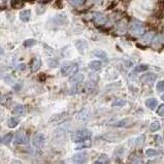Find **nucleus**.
<instances>
[{"mask_svg": "<svg viewBox=\"0 0 164 164\" xmlns=\"http://www.w3.org/2000/svg\"><path fill=\"white\" fill-rule=\"evenodd\" d=\"M91 131L88 129H82V130H78L76 132H74L71 136V139L76 143H82V141L88 139L91 136Z\"/></svg>", "mask_w": 164, "mask_h": 164, "instance_id": "obj_1", "label": "nucleus"}, {"mask_svg": "<svg viewBox=\"0 0 164 164\" xmlns=\"http://www.w3.org/2000/svg\"><path fill=\"white\" fill-rule=\"evenodd\" d=\"M129 30L134 35H143L145 31V28L139 21H133L129 25Z\"/></svg>", "mask_w": 164, "mask_h": 164, "instance_id": "obj_2", "label": "nucleus"}, {"mask_svg": "<svg viewBox=\"0 0 164 164\" xmlns=\"http://www.w3.org/2000/svg\"><path fill=\"white\" fill-rule=\"evenodd\" d=\"M78 71V65L74 63H65L61 67V74L63 76H72Z\"/></svg>", "mask_w": 164, "mask_h": 164, "instance_id": "obj_3", "label": "nucleus"}, {"mask_svg": "<svg viewBox=\"0 0 164 164\" xmlns=\"http://www.w3.org/2000/svg\"><path fill=\"white\" fill-rule=\"evenodd\" d=\"M153 18L155 20H162L164 18V0H158L153 11Z\"/></svg>", "mask_w": 164, "mask_h": 164, "instance_id": "obj_4", "label": "nucleus"}, {"mask_svg": "<svg viewBox=\"0 0 164 164\" xmlns=\"http://www.w3.org/2000/svg\"><path fill=\"white\" fill-rule=\"evenodd\" d=\"M14 143L16 145H26L28 143V136L24 131H19L16 133V135L14 136Z\"/></svg>", "mask_w": 164, "mask_h": 164, "instance_id": "obj_5", "label": "nucleus"}, {"mask_svg": "<svg viewBox=\"0 0 164 164\" xmlns=\"http://www.w3.org/2000/svg\"><path fill=\"white\" fill-rule=\"evenodd\" d=\"M71 160L73 164H85L88 161V154L86 152H81V153L76 154Z\"/></svg>", "mask_w": 164, "mask_h": 164, "instance_id": "obj_6", "label": "nucleus"}, {"mask_svg": "<svg viewBox=\"0 0 164 164\" xmlns=\"http://www.w3.org/2000/svg\"><path fill=\"white\" fill-rule=\"evenodd\" d=\"M44 134L42 133H36L33 137V145L35 148H41L44 143Z\"/></svg>", "mask_w": 164, "mask_h": 164, "instance_id": "obj_7", "label": "nucleus"}, {"mask_svg": "<svg viewBox=\"0 0 164 164\" xmlns=\"http://www.w3.org/2000/svg\"><path fill=\"white\" fill-rule=\"evenodd\" d=\"M156 74L155 73H152V72H148V73L143 74V76L140 78L141 82L145 83V84H149V85H152L154 84V82L156 81Z\"/></svg>", "mask_w": 164, "mask_h": 164, "instance_id": "obj_8", "label": "nucleus"}, {"mask_svg": "<svg viewBox=\"0 0 164 164\" xmlns=\"http://www.w3.org/2000/svg\"><path fill=\"white\" fill-rule=\"evenodd\" d=\"M94 21H95V23H96L97 25L102 26V25H105V24L107 23V18L105 17L103 14L96 13L94 15Z\"/></svg>", "mask_w": 164, "mask_h": 164, "instance_id": "obj_9", "label": "nucleus"}, {"mask_svg": "<svg viewBox=\"0 0 164 164\" xmlns=\"http://www.w3.org/2000/svg\"><path fill=\"white\" fill-rule=\"evenodd\" d=\"M54 23H56V25H62L66 22V16L64 14H60V15L55 16L52 20Z\"/></svg>", "mask_w": 164, "mask_h": 164, "instance_id": "obj_10", "label": "nucleus"}, {"mask_svg": "<svg viewBox=\"0 0 164 164\" xmlns=\"http://www.w3.org/2000/svg\"><path fill=\"white\" fill-rule=\"evenodd\" d=\"M20 20L22 22H28L31 18V11L30 9H26V11H22L19 15Z\"/></svg>", "mask_w": 164, "mask_h": 164, "instance_id": "obj_11", "label": "nucleus"}, {"mask_svg": "<svg viewBox=\"0 0 164 164\" xmlns=\"http://www.w3.org/2000/svg\"><path fill=\"white\" fill-rule=\"evenodd\" d=\"M66 117H67V114H65V113H63V114H61V115H55V116H53L52 118L50 119V122L51 123L62 122V121L65 120Z\"/></svg>", "mask_w": 164, "mask_h": 164, "instance_id": "obj_12", "label": "nucleus"}, {"mask_svg": "<svg viewBox=\"0 0 164 164\" xmlns=\"http://www.w3.org/2000/svg\"><path fill=\"white\" fill-rule=\"evenodd\" d=\"M13 114L18 115V116H23V115L25 114V106L22 104L16 105L13 109Z\"/></svg>", "mask_w": 164, "mask_h": 164, "instance_id": "obj_13", "label": "nucleus"}, {"mask_svg": "<svg viewBox=\"0 0 164 164\" xmlns=\"http://www.w3.org/2000/svg\"><path fill=\"white\" fill-rule=\"evenodd\" d=\"M76 48L81 53H84L86 51V48H88V44H87V42L85 40H78V41H76Z\"/></svg>", "mask_w": 164, "mask_h": 164, "instance_id": "obj_14", "label": "nucleus"}, {"mask_svg": "<svg viewBox=\"0 0 164 164\" xmlns=\"http://www.w3.org/2000/svg\"><path fill=\"white\" fill-rule=\"evenodd\" d=\"M145 105H147L148 107H149L150 109H152V111H154V109L157 107L158 105V101L157 99L155 98H149L145 100Z\"/></svg>", "mask_w": 164, "mask_h": 164, "instance_id": "obj_15", "label": "nucleus"}, {"mask_svg": "<svg viewBox=\"0 0 164 164\" xmlns=\"http://www.w3.org/2000/svg\"><path fill=\"white\" fill-rule=\"evenodd\" d=\"M40 66H41V60H40L39 58H35V59L32 60V63H31L32 71H37L40 68Z\"/></svg>", "mask_w": 164, "mask_h": 164, "instance_id": "obj_16", "label": "nucleus"}, {"mask_svg": "<svg viewBox=\"0 0 164 164\" xmlns=\"http://www.w3.org/2000/svg\"><path fill=\"white\" fill-rule=\"evenodd\" d=\"M102 66V63L99 60H94V61H91L89 63V68L92 70H99Z\"/></svg>", "mask_w": 164, "mask_h": 164, "instance_id": "obj_17", "label": "nucleus"}, {"mask_svg": "<svg viewBox=\"0 0 164 164\" xmlns=\"http://www.w3.org/2000/svg\"><path fill=\"white\" fill-rule=\"evenodd\" d=\"M14 138V134L11 132L9 133H6V134L4 135V136L1 138V140H0V143H3V145H9L11 143V141L13 140Z\"/></svg>", "mask_w": 164, "mask_h": 164, "instance_id": "obj_18", "label": "nucleus"}, {"mask_svg": "<svg viewBox=\"0 0 164 164\" xmlns=\"http://www.w3.org/2000/svg\"><path fill=\"white\" fill-rule=\"evenodd\" d=\"M19 118H16V117H13V118H9V121H7V126L9 128H15V127L18 126L19 124Z\"/></svg>", "mask_w": 164, "mask_h": 164, "instance_id": "obj_19", "label": "nucleus"}, {"mask_svg": "<svg viewBox=\"0 0 164 164\" xmlns=\"http://www.w3.org/2000/svg\"><path fill=\"white\" fill-rule=\"evenodd\" d=\"M83 80H84V76L82 73H78L72 76L71 80H70V83H72V84H80L81 82H83Z\"/></svg>", "mask_w": 164, "mask_h": 164, "instance_id": "obj_20", "label": "nucleus"}, {"mask_svg": "<svg viewBox=\"0 0 164 164\" xmlns=\"http://www.w3.org/2000/svg\"><path fill=\"white\" fill-rule=\"evenodd\" d=\"M148 70V65H145V64H138L137 66H135L133 71L134 72H143Z\"/></svg>", "mask_w": 164, "mask_h": 164, "instance_id": "obj_21", "label": "nucleus"}, {"mask_svg": "<svg viewBox=\"0 0 164 164\" xmlns=\"http://www.w3.org/2000/svg\"><path fill=\"white\" fill-rule=\"evenodd\" d=\"M158 154H159V152H158L157 150H154V149L145 150V155H147L148 157H155V156H158Z\"/></svg>", "mask_w": 164, "mask_h": 164, "instance_id": "obj_22", "label": "nucleus"}, {"mask_svg": "<svg viewBox=\"0 0 164 164\" xmlns=\"http://www.w3.org/2000/svg\"><path fill=\"white\" fill-rule=\"evenodd\" d=\"M125 104H126V100L124 99H116L112 103L113 106H124Z\"/></svg>", "mask_w": 164, "mask_h": 164, "instance_id": "obj_23", "label": "nucleus"}, {"mask_svg": "<svg viewBox=\"0 0 164 164\" xmlns=\"http://www.w3.org/2000/svg\"><path fill=\"white\" fill-rule=\"evenodd\" d=\"M150 129H151L152 132H156V131H158L160 129V123L158 122V121H154V122L151 124V126H150Z\"/></svg>", "mask_w": 164, "mask_h": 164, "instance_id": "obj_24", "label": "nucleus"}, {"mask_svg": "<svg viewBox=\"0 0 164 164\" xmlns=\"http://www.w3.org/2000/svg\"><path fill=\"white\" fill-rule=\"evenodd\" d=\"M85 3V0H70V4L73 7H81Z\"/></svg>", "mask_w": 164, "mask_h": 164, "instance_id": "obj_25", "label": "nucleus"}, {"mask_svg": "<svg viewBox=\"0 0 164 164\" xmlns=\"http://www.w3.org/2000/svg\"><path fill=\"white\" fill-rule=\"evenodd\" d=\"M35 43H36L35 39H33V38H29V39H26L25 41H24V46H26V48H30V46H33Z\"/></svg>", "mask_w": 164, "mask_h": 164, "instance_id": "obj_26", "label": "nucleus"}, {"mask_svg": "<svg viewBox=\"0 0 164 164\" xmlns=\"http://www.w3.org/2000/svg\"><path fill=\"white\" fill-rule=\"evenodd\" d=\"M94 56H96L97 58H101V59H106L107 56L103 51H95Z\"/></svg>", "mask_w": 164, "mask_h": 164, "instance_id": "obj_27", "label": "nucleus"}, {"mask_svg": "<svg viewBox=\"0 0 164 164\" xmlns=\"http://www.w3.org/2000/svg\"><path fill=\"white\" fill-rule=\"evenodd\" d=\"M91 147V141L89 139H86V140L82 141V143L80 145V147H76V150H80L82 148H90Z\"/></svg>", "mask_w": 164, "mask_h": 164, "instance_id": "obj_28", "label": "nucleus"}, {"mask_svg": "<svg viewBox=\"0 0 164 164\" xmlns=\"http://www.w3.org/2000/svg\"><path fill=\"white\" fill-rule=\"evenodd\" d=\"M143 41L145 42H150V41H152V40H153V38H154V35H153V33H151V32H150V33H147V34H143Z\"/></svg>", "mask_w": 164, "mask_h": 164, "instance_id": "obj_29", "label": "nucleus"}, {"mask_svg": "<svg viewBox=\"0 0 164 164\" xmlns=\"http://www.w3.org/2000/svg\"><path fill=\"white\" fill-rule=\"evenodd\" d=\"M9 100V96H6V95H0V104L6 105Z\"/></svg>", "mask_w": 164, "mask_h": 164, "instance_id": "obj_30", "label": "nucleus"}, {"mask_svg": "<svg viewBox=\"0 0 164 164\" xmlns=\"http://www.w3.org/2000/svg\"><path fill=\"white\" fill-rule=\"evenodd\" d=\"M156 89H157L158 92H163L164 91V81H160L156 85Z\"/></svg>", "mask_w": 164, "mask_h": 164, "instance_id": "obj_31", "label": "nucleus"}, {"mask_svg": "<svg viewBox=\"0 0 164 164\" xmlns=\"http://www.w3.org/2000/svg\"><path fill=\"white\" fill-rule=\"evenodd\" d=\"M143 143H145V136L140 135V136L136 138V145L137 147H143Z\"/></svg>", "mask_w": 164, "mask_h": 164, "instance_id": "obj_32", "label": "nucleus"}, {"mask_svg": "<svg viewBox=\"0 0 164 164\" xmlns=\"http://www.w3.org/2000/svg\"><path fill=\"white\" fill-rule=\"evenodd\" d=\"M88 118H89V114H88V113L84 114V111H83V112H81L80 115H78V119H81L83 122H86V121L88 120Z\"/></svg>", "mask_w": 164, "mask_h": 164, "instance_id": "obj_33", "label": "nucleus"}, {"mask_svg": "<svg viewBox=\"0 0 164 164\" xmlns=\"http://www.w3.org/2000/svg\"><path fill=\"white\" fill-rule=\"evenodd\" d=\"M48 65L50 66V67H52V68L57 67V66H58V60H56V59H50L48 61Z\"/></svg>", "mask_w": 164, "mask_h": 164, "instance_id": "obj_34", "label": "nucleus"}, {"mask_svg": "<svg viewBox=\"0 0 164 164\" xmlns=\"http://www.w3.org/2000/svg\"><path fill=\"white\" fill-rule=\"evenodd\" d=\"M4 82L6 83V84H9V85H13L14 83H15V80H14V78L13 76H6L4 78Z\"/></svg>", "mask_w": 164, "mask_h": 164, "instance_id": "obj_35", "label": "nucleus"}, {"mask_svg": "<svg viewBox=\"0 0 164 164\" xmlns=\"http://www.w3.org/2000/svg\"><path fill=\"white\" fill-rule=\"evenodd\" d=\"M153 43H162V41H163V39H162V36H160V35H157V36H155V37L153 38Z\"/></svg>", "mask_w": 164, "mask_h": 164, "instance_id": "obj_36", "label": "nucleus"}, {"mask_svg": "<svg viewBox=\"0 0 164 164\" xmlns=\"http://www.w3.org/2000/svg\"><path fill=\"white\" fill-rule=\"evenodd\" d=\"M157 114L159 115L160 117H164V104L160 105L157 109Z\"/></svg>", "mask_w": 164, "mask_h": 164, "instance_id": "obj_37", "label": "nucleus"}, {"mask_svg": "<svg viewBox=\"0 0 164 164\" xmlns=\"http://www.w3.org/2000/svg\"><path fill=\"white\" fill-rule=\"evenodd\" d=\"M126 124H127V120H122V121H120V122L113 124V126H115V127H123V126H125Z\"/></svg>", "mask_w": 164, "mask_h": 164, "instance_id": "obj_38", "label": "nucleus"}, {"mask_svg": "<svg viewBox=\"0 0 164 164\" xmlns=\"http://www.w3.org/2000/svg\"><path fill=\"white\" fill-rule=\"evenodd\" d=\"M86 87H87V89H94L95 88V83L88 82L87 83V85H86Z\"/></svg>", "mask_w": 164, "mask_h": 164, "instance_id": "obj_39", "label": "nucleus"}, {"mask_svg": "<svg viewBox=\"0 0 164 164\" xmlns=\"http://www.w3.org/2000/svg\"><path fill=\"white\" fill-rule=\"evenodd\" d=\"M117 6V2H114V3H111V5L109 6H107V11H111V9H114L115 7Z\"/></svg>", "mask_w": 164, "mask_h": 164, "instance_id": "obj_40", "label": "nucleus"}, {"mask_svg": "<svg viewBox=\"0 0 164 164\" xmlns=\"http://www.w3.org/2000/svg\"><path fill=\"white\" fill-rule=\"evenodd\" d=\"M38 80H39L40 82H43V81L46 80V74H43V73H40L39 76H38Z\"/></svg>", "mask_w": 164, "mask_h": 164, "instance_id": "obj_41", "label": "nucleus"}, {"mask_svg": "<svg viewBox=\"0 0 164 164\" xmlns=\"http://www.w3.org/2000/svg\"><path fill=\"white\" fill-rule=\"evenodd\" d=\"M21 88H22V85L21 84H18V85H16V86L14 87L15 91H20V90H21Z\"/></svg>", "mask_w": 164, "mask_h": 164, "instance_id": "obj_42", "label": "nucleus"}, {"mask_svg": "<svg viewBox=\"0 0 164 164\" xmlns=\"http://www.w3.org/2000/svg\"><path fill=\"white\" fill-rule=\"evenodd\" d=\"M136 48H141V50H145V48H147V46H141L140 43H136Z\"/></svg>", "mask_w": 164, "mask_h": 164, "instance_id": "obj_43", "label": "nucleus"}, {"mask_svg": "<svg viewBox=\"0 0 164 164\" xmlns=\"http://www.w3.org/2000/svg\"><path fill=\"white\" fill-rule=\"evenodd\" d=\"M24 68H25V64H21V65L18 66V69H20V70H23Z\"/></svg>", "mask_w": 164, "mask_h": 164, "instance_id": "obj_44", "label": "nucleus"}, {"mask_svg": "<svg viewBox=\"0 0 164 164\" xmlns=\"http://www.w3.org/2000/svg\"><path fill=\"white\" fill-rule=\"evenodd\" d=\"M11 164H22V163H21V161H20V160H14V161L11 162Z\"/></svg>", "mask_w": 164, "mask_h": 164, "instance_id": "obj_45", "label": "nucleus"}, {"mask_svg": "<svg viewBox=\"0 0 164 164\" xmlns=\"http://www.w3.org/2000/svg\"><path fill=\"white\" fill-rule=\"evenodd\" d=\"M3 54H4V50H3V48L0 46V55H3Z\"/></svg>", "mask_w": 164, "mask_h": 164, "instance_id": "obj_46", "label": "nucleus"}, {"mask_svg": "<svg viewBox=\"0 0 164 164\" xmlns=\"http://www.w3.org/2000/svg\"><path fill=\"white\" fill-rule=\"evenodd\" d=\"M94 164H104V163H102V162H100V161H97V162H95Z\"/></svg>", "mask_w": 164, "mask_h": 164, "instance_id": "obj_47", "label": "nucleus"}, {"mask_svg": "<svg viewBox=\"0 0 164 164\" xmlns=\"http://www.w3.org/2000/svg\"><path fill=\"white\" fill-rule=\"evenodd\" d=\"M161 98H162V100L164 101V94H163V95H162V96H161Z\"/></svg>", "mask_w": 164, "mask_h": 164, "instance_id": "obj_48", "label": "nucleus"}]
</instances>
